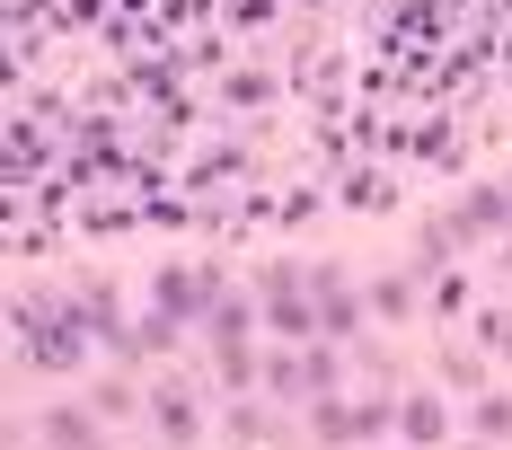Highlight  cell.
Segmentation results:
<instances>
[{
	"instance_id": "cell-1",
	"label": "cell",
	"mask_w": 512,
	"mask_h": 450,
	"mask_svg": "<svg viewBox=\"0 0 512 450\" xmlns=\"http://www.w3.org/2000/svg\"><path fill=\"white\" fill-rule=\"evenodd\" d=\"M18 336H27V362H45V371H71V362H80V318H71V309L53 318L45 300H27V309H18Z\"/></svg>"
},
{
	"instance_id": "cell-2",
	"label": "cell",
	"mask_w": 512,
	"mask_h": 450,
	"mask_svg": "<svg viewBox=\"0 0 512 450\" xmlns=\"http://www.w3.org/2000/svg\"><path fill=\"white\" fill-rule=\"evenodd\" d=\"M159 309H177V318L186 309H221V274L212 265H168L159 274Z\"/></svg>"
},
{
	"instance_id": "cell-3",
	"label": "cell",
	"mask_w": 512,
	"mask_h": 450,
	"mask_svg": "<svg viewBox=\"0 0 512 450\" xmlns=\"http://www.w3.org/2000/svg\"><path fill=\"white\" fill-rule=\"evenodd\" d=\"M380 433V406H345V398H318V442H371Z\"/></svg>"
},
{
	"instance_id": "cell-4",
	"label": "cell",
	"mask_w": 512,
	"mask_h": 450,
	"mask_svg": "<svg viewBox=\"0 0 512 450\" xmlns=\"http://www.w3.org/2000/svg\"><path fill=\"white\" fill-rule=\"evenodd\" d=\"M151 415H159V433H168V442H195V398H186V389H159Z\"/></svg>"
},
{
	"instance_id": "cell-5",
	"label": "cell",
	"mask_w": 512,
	"mask_h": 450,
	"mask_svg": "<svg viewBox=\"0 0 512 450\" xmlns=\"http://www.w3.org/2000/svg\"><path fill=\"white\" fill-rule=\"evenodd\" d=\"M45 442L53 450H106L98 433H89V415H71V406H53V415H45Z\"/></svg>"
},
{
	"instance_id": "cell-6",
	"label": "cell",
	"mask_w": 512,
	"mask_h": 450,
	"mask_svg": "<svg viewBox=\"0 0 512 450\" xmlns=\"http://www.w3.org/2000/svg\"><path fill=\"white\" fill-rule=\"evenodd\" d=\"M309 283H318V318H327V327H354V292H345V274H309Z\"/></svg>"
},
{
	"instance_id": "cell-7",
	"label": "cell",
	"mask_w": 512,
	"mask_h": 450,
	"mask_svg": "<svg viewBox=\"0 0 512 450\" xmlns=\"http://www.w3.org/2000/svg\"><path fill=\"white\" fill-rule=\"evenodd\" d=\"M398 433H407V442H442V406L407 398V406H398Z\"/></svg>"
},
{
	"instance_id": "cell-8",
	"label": "cell",
	"mask_w": 512,
	"mask_h": 450,
	"mask_svg": "<svg viewBox=\"0 0 512 450\" xmlns=\"http://www.w3.org/2000/svg\"><path fill=\"white\" fill-rule=\"evenodd\" d=\"M504 203H512V195H495V186H477V195L460 203V230H495V221H512Z\"/></svg>"
},
{
	"instance_id": "cell-9",
	"label": "cell",
	"mask_w": 512,
	"mask_h": 450,
	"mask_svg": "<svg viewBox=\"0 0 512 450\" xmlns=\"http://www.w3.org/2000/svg\"><path fill=\"white\" fill-rule=\"evenodd\" d=\"M477 433H486V442H512V398H486V406H477Z\"/></svg>"
},
{
	"instance_id": "cell-10",
	"label": "cell",
	"mask_w": 512,
	"mask_h": 450,
	"mask_svg": "<svg viewBox=\"0 0 512 450\" xmlns=\"http://www.w3.org/2000/svg\"><path fill=\"white\" fill-rule=\"evenodd\" d=\"M371 300H380L389 318H407V309H415V283H407V274H389V283H380V292H371Z\"/></svg>"
},
{
	"instance_id": "cell-11",
	"label": "cell",
	"mask_w": 512,
	"mask_h": 450,
	"mask_svg": "<svg viewBox=\"0 0 512 450\" xmlns=\"http://www.w3.org/2000/svg\"><path fill=\"white\" fill-rule=\"evenodd\" d=\"M230 433H239V442H265L274 424H265V406H239V415H230Z\"/></svg>"
}]
</instances>
